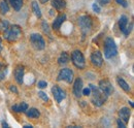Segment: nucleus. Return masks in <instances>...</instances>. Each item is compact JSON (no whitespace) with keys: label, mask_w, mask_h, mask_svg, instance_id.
Returning <instances> with one entry per match:
<instances>
[{"label":"nucleus","mask_w":134,"mask_h":128,"mask_svg":"<svg viewBox=\"0 0 134 128\" xmlns=\"http://www.w3.org/2000/svg\"><path fill=\"white\" fill-rule=\"evenodd\" d=\"M90 87V89H91V91H92V96H91V101H92V103L94 104V105H96V106H102L103 104H104V102L106 101V97L107 96L105 95L102 91H101L100 89L98 88V87H96V86H94V85H89Z\"/></svg>","instance_id":"f257e3e1"},{"label":"nucleus","mask_w":134,"mask_h":128,"mask_svg":"<svg viewBox=\"0 0 134 128\" xmlns=\"http://www.w3.org/2000/svg\"><path fill=\"white\" fill-rule=\"evenodd\" d=\"M4 33V38L9 42H15L22 36V30L19 25H12Z\"/></svg>","instance_id":"f03ea898"},{"label":"nucleus","mask_w":134,"mask_h":128,"mask_svg":"<svg viewBox=\"0 0 134 128\" xmlns=\"http://www.w3.org/2000/svg\"><path fill=\"white\" fill-rule=\"evenodd\" d=\"M117 45L111 37H107L104 40V56L106 59H110L117 55Z\"/></svg>","instance_id":"7ed1b4c3"},{"label":"nucleus","mask_w":134,"mask_h":128,"mask_svg":"<svg viewBox=\"0 0 134 128\" xmlns=\"http://www.w3.org/2000/svg\"><path fill=\"white\" fill-rule=\"evenodd\" d=\"M79 26L82 30V33H83V38L86 36V34L91 30L92 26H93V21H92V18L90 16H87V15H84V16H81L79 18Z\"/></svg>","instance_id":"20e7f679"},{"label":"nucleus","mask_w":134,"mask_h":128,"mask_svg":"<svg viewBox=\"0 0 134 128\" xmlns=\"http://www.w3.org/2000/svg\"><path fill=\"white\" fill-rule=\"evenodd\" d=\"M71 61L73 65L79 68V69H83L86 66V61H85V57L83 55V53L79 50H75L72 52L71 54Z\"/></svg>","instance_id":"39448f33"},{"label":"nucleus","mask_w":134,"mask_h":128,"mask_svg":"<svg viewBox=\"0 0 134 128\" xmlns=\"http://www.w3.org/2000/svg\"><path fill=\"white\" fill-rule=\"evenodd\" d=\"M30 42L32 47L37 51H41L46 48V41L43 37L38 33H33L30 35Z\"/></svg>","instance_id":"423d86ee"},{"label":"nucleus","mask_w":134,"mask_h":128,"mask_svg":"<svg viewBox=\"0 0 134 128\" xmlns=\"http://www.w3.org/2000/svg\"><path fill=\"white\" fill-rule=\"evenodd\" d=\"M58 81H65L68 84H71L73 80H74V74H73V71L69 68H63L59 71L58 73Z\"/></svg>","instance_id":"0eeeda50"},{"label":"nucleus","mask_w":134,"mask_h":128,"mask_svg":"<svg viewBox=\"0 0 134 128\" xmlns=\"http://www.w3.org/2000/svg\"><path fill=\"white\" fill-rule=\"evenodd\" d=\"M98 88L106 96H109L110 94H113V92H114V87H113L111 83L108 80H101L99 82V87Z\"/></svg>","instance_id":"6e6552de"},{"label":"nucleus","mask_w":134,"mask_h":128,"mask_svg":"<svg viewBox=\"0 0 134 128\" xmlns=\"http://www.w3.org/2000/svg\"><path fill=\"white\" fill-rule=\"evenodd\" d=\"M52 93H53V96L55 98V100L57 102H61L65 97H66V93L65 91H63L61 88H59L58 86H54L52 88Z\"/></svg>","instance_id":"1a4fd4ad"},{"label":"nucleus","mask_w":134,"mask_h":128,"mask_svg":"<svg viewBox=\"0 0 134 128\" xmlns=\"http://www.w3.org/2000/svg\"><path fill=\"white\" fill-rule=\"evenodd\" d=\"M83 80L81 78H76L74 83H73V89H72V92L75 97L80 98L82 96V91H83Z\"/></svg>","instance_id":"9d476101"},{"label":"nucleus","mask_w":134,"mask_h":128,"mask_svg":"<svg viewBox=\"0 0 134 128\" xmlns=\"http://www.w3.org/2000/svg\"><path fill=\"white\" fill-rule=\"evenodd\" d=\"M91 62L94 66L96 67H100L102 63H103V57L99 51H95L92 53L91 55Z\"/></svg>","instance_id":"9b49d317"},{"label":"nucleus","mask_w":134,"mask_h":128,"mask_svg":"<svg viewBox=\"0 0 134 128\" xmlns=\"http://www.w3.org/2000/svg\"><path fill=\"white\" fill-rule=\"evenodd\" d=\"M119 116H120V119L124 123H128L129 119H130V116H131V112H130V110L128 108H122L119 111Z\"/></svg>","instance_id":"f8f14e48"},{"label":"nucleus","mask_w":134,"mask_h":128,"mask_svg":"<svg viewBox=\"0 0 134 128\" xmlns=\"http://www.w3.org/2000/svg\"><path fill=\"white\" fill-rule=\"evenodd\" d=\"M15 79L17 81L18 84L23 83V78H24V67L22 65H19L15 69Z\"/></svg>","instance_id":"ddd939ff"},{"label":"nucleus","mask_w":134,"mask_h":128,"mask_svg":"<svg viewBox=\"0 0 134 128\" xmlns=\"http://www.w3.org/2000/svg\"><path fill=\"white\" fill-rule=\"evenodd\" d=\"M65 20H66V16L64 14L63 15H59V16L54 20V22H53V29L54 30H59L60 27H61V25L64 23Z\"/></svg>","instance_id":"4468645a"},{"label":"nucleus","mask_w":134,"mask_h":128,"mask_svg":"<svg viewBox=\"0 0 134 128\" xmlns=\"http://www.w3.org/2000/svg\"><path fill=\"white\" fill-rule=\"evenodd\" d=\"M52 6H53L55 9L61 10V9L65 8L66 2H65V0H52Z\"/></svg>","instance_id":"2eb2a0df"},{"label":"nucleus","mask_w":134,"mask_h":128,"mask_svg":"<svg viewBox=\"0 0 134 128\" xmlns=\"http://www.w3.org/2000/svg\"><path fill=\"white\" fill-rule=\"evenodd\" d=\"M69 59H70L69 54H68L67 52H63V53L60 55V57L58 58V64L61 65V66L66 65V64L69 62Z\"/></svg>","instance_id":"dca6fc26"},{"label":"nucleus","mask_w":134,"mask_h":128,"mask_svg":"<svg viewBox=\"0 0 134 128\" xmlns=\"http://www.w3.org/2000/svg\"><path fill=\"white\" fill-rule=\"evenodd\" d=\"M117 83H118V85H119L124 91H126V92H130V91H131V87L129 86V84L124 80V79H122V78H117Z\"/></svg>","instance_id":"f3484780"},{"label":"nucleus","mask_w":134,"mask_h":128,"mask_svg":"<svg viewBox=\"0 0 134 128\" xmlns=\"http://www.w3.org/2000/svg\"><path fill=\"white\" fill-rule=\"evenodd\" d=\"M8 1L16 12H19L23 6V0H8Z\"/></svg>","instance_id":"a211bd4d"},{"label":"nucleus","mask_w":134,"mask_h":128,"mask_svg":"<svg viewBox=\"0 0 134 128\" xmlns=\"http://www.w3.org/2000/svg\"><path fill=\"white\" fill-rule=\"evenodd\" d=\"M127 25H128V18L126 16H122L119 20V28H120V30L123 32Z\"/></svg>","instance_id":"6ab92c4d"},{"label":"nucleus","mask_w":134,"mask_h":128,"mask_svg":"<svg viewBox=\"0 0 134 128\" xmlns=\"http://www.w3.org/2000/svg\"><path fill=\"white\" fill-rule=\"evenodd\" d=\"M26 115H27V117H29V118H38L39 116H40V113L39 111L37 110V109H30V110H27L26 111Z\"/></svg>","instance_id":"aec40b11"},{"label":"nucleus","mask_w":134,"mask_h":128,"mask_svg":"<svg viewBox=\"0 0 134 128\" xmlns=\"http://www.w3.org/2000/svg\"><path fill=\"white\" fill-rule=\"evenodd\" d=\"M8 10H9V6H8L7 1L6 0H2L0 2V13L2 15H5V14L8 13Z\"/></svg>","instance_id":"412c9836"},{"label":"nucleus","mask_w":134,"mask_h":128,"mask_svg":"<svg viewBox=\"0 0 134 128\" xmlns=\"http://www.w3.org/2000/svg\"><path fill=\"white\" fill-rule=\"evenodd\" d=\"M32 10H33L34 15L37 17V18H41V10H40V7L38 6V3L36 1L32 2Z\"/></svg>","instance_id":"4be33fe9"},{"label":"nucleus","mask_w":134,"mask_h":128,"mask_svg":"<svg viewBox=\"0 0 134 128\" xmlns=\"http://www.w3.org/2000/svg\"><path fill=\"white\" fill-rule=\"evenodd\" d=\"M9 27V23L6 20H0V31L5 32L7 30V28Z\"/></svg>","instance_id":"5701e85b"},{"label":"nucleus","mask_w":134,"mask_h":128,"mask_svg":"<svg viewBox=\"0 0 134 128\" xmlns=\"http://www.w3.org/2000/svg\"><path fill=\"white\" fill-rule=\"evenodd\" d=\"M6 72H7V69H6V66L0 64V82L5 79V76H6Z\"/></svg>","instance_id":"b1692460"},{"label":"nucleus","mask_w":134,"mask_h":128,"mask_svg":"<svg viewBox=\"0 0 134 128\" xmlns=\"http://www.w3.org/2000/svg\"><path fill=\"white\" fill-rule=\"evenodd\" d=\"M132 28H133V23H130L129 26H126V28H125L124 31H123L124 35H125V36H129V34L132 31Z\"/></svg>","instance_id":"393cba45"},{"label":"nucleus","mask_w":134,"mask_h":128,"mask_svg":"<svg viewBox=\"0 0 134 128\" xmlns=\"http://www.w3.org/2000/svg\"><path fill=\"white\" fill-rule=\"evenodd\" d=\"M41 27H42V30H43L44 33H47V34H49V35H50V28H49V25H48V23H47L46 21H43V22H42Z\"/></svg>","instance_id":"a878e982"},{"label":"nucleus","mask_w":134,"mask_h":128,"mask_svg":"<svg viewBox=\"0 0 134 128\" xmlns=\"http://www.w3.org/2000/svg\"><path fill=\"white\" fill-rule=\"evenodd\" d=\"M19 106H20V111H21V113H25L27 110H28V104H27L26 102H22Z\"/></svg>","instance_id":"bb28decb"},{"label":"nucleus","mask_w":134,"mask_h":128,"mask_svg":"<svg viewBox=\"0 0 134 128\" xmlns=\"http://www.w3.org/2000/svg\"><path fill=\"white\" fill-rule=\"evenodd\" d=\"M38 96H39L43 101H49V97H48V95H47L44 92H42V91L38 92Z\"/></svg>","instance_id":"cd10ccee"},{"label":"nucleus","mask_w":134,"mask_h":128,"mask_svg":"<svg viewBox=\"0 0 134 128\" xmlns=\"http://www.w3.org/2000/svg\"><path fill=\"white\" fill-rule=\"evenodd\" d=\"M109 2H110V0H96V3H97L98 5H101V6L107 5Z\"/></svg>","instance_id":"c85d7f7f"},{"label":"nucleus","mask_w":134,"mask_h":128,"mask_svg":"<svg viewBox=\"0 0 134 128\" xmlns=\"http://www.w3.org/2000/svg\"><path fill=\"white\" fill-rule=\"evenodd\" d=\"M37 86H38V88L43 89V88H46V87L48 86V84H47V82H44V81H39V82L37 83Z\"/></svg>","instance_id":"c756f323"},{"label":"nucleus","mask_w":134,"mask_h":128,"mask_svg":"<svg viewBox=\"0 0 134 128\" xmlns=\"http://www.w3.org/2000/svg\"><path fill=\"white\" fill-rule=\"evenodd\" d=\"M82 95L85 96H89L91 95V89L90 88H83V91H82Z\"/></svg>","instance_id":"7c9ffc66"},{"label":"nucleus","mask_w":134,"mask_h":128,"mask_svg":"<svg viewBox=\"0 0 134 128\" xmlns=\"http://www.w3.org/2000/svg\"><path fill=\"white\" fill-rule=\"evenodd\" d=\"M116 2H117L118 4L122 5L123 7H128V3H127L126 0H116Z\"/></svg>","instance_id":"2f4dec72"},{"label":"nucleus","mask_w":134,"mask_h":128,"mask_svg":"<svg viewBox=\"0 0 134 128\" xmlns=\"http://www.w3.org/2000/svg\"><path fill=\"white\" fill-rule=\"evenodd\" d=\"M92 8H93V10H94L95 13H97V14H99V13H100V7H99V5H98L96 2H95V3H93Z\"/></svg>","instance_id":"473e14b6"},{"label":"nucleus","mask_w":134,"mask_h":128,"mask_svg":"<svg viewBox=\"0 0 134 128\" xmlns=\"http://www.w3.org/2000/svg\"><path fill=\"white\" fill-rule=\"evenodd\" d=\"M117 124H118V126L119 127H121V128H126V123H124L121 119H118L117 120Z\"/></svg>","instance_id":"72a5a7b5"},{"label":"nucleus","mask_w":134,"mask_h":128,"mask_svg":"<svg viewBox=\"0 0 134 128\" xmlns=\"http://www.w3.org/2000/svg\"><path fill=\"white\" fill-rule=\"evenodd\" d=\"M12 110H13L14 112H16V113H21V111H20V106H19L18 104H15V105H13Z\"/></svg>","instance_id":"f704fd0d"},{"label":"nucleus","mask_w":134,"mask_h":128,"mask_svg":"<svg viewBox=\"0 0 134 128\" xmlns=\"http://www.w3.org/2000/svg\"><path fill=\"white\" fill-rule=\"evenodd\" d=\"M9 90H10L12 92H14L15 94H18V89L15 87V86H13V85H12V86H9Z\"/></svg>","instance_id":"c9c22d12"},{"label":"nucleus","mask_w":134,"mask_h":128,"mask_svg":"<svg viewBox=\"0 0 134 128\" xmlns=\"http://www.w3.org/2000/svg\"><path fill=\"white\" fill-rule=\"evenodd\" d=\"M2 126H3L4 128H8V124L5 123V122H2Z\"/></svg>","instance_id":"e433bc0d"},{"label":"nucleus","mask_w":134,"mask_h":128,"mask_svg":"<svg viewBox=\"0 0 134 128\" xmlns=\"http://www.w3.org/2000/svg\"><path fill=\"white\" fill-rule=\"evenodd\" d=\"M48 1H49V0H39V2H40V3H42V4H44V3H47Z\"/></svg>","instance_id":"4c0bfd02"},{"label":"nucleus","mask_w":134,"mask_h":128,"mask_svg":"<svg viewBox=\"0 0 134 128\" xmlns=\"http://www.w3.org/2000/svg\"><path fill=\"white\" fill-rule=\"evenodd\" d=\"M24 128H33V126L32 125H25Z\"/></svg>","instance_id":"58836bf2"},{"label":"nucleus","mask_w":134,"mask_h":128,"mask_svg":"<svg viewBox=\"0 0 134 128\" xmlns=\"http://www.w3.org/2000/svg\"><path fill=\"white\" fill-rule=\"evenodd\" d=\"M1 50H2V41H1V38H0V53H1Z\"/></svg>","instance_id":"ea45409f"},{"label":"nucleus","mask_w":134,"mask_h":128,"mask_svg":"<svg viewBox=\"0 0 134 128\" xmlns=\"http://www.w3.org/2000/svg\"><path fill=\"white\" fill-rule=\"evenodd\" d=\"M129 102H130V105H131V106L133 108V106H134V105H133V102H132V101H129Z\"/></svg>","instance_id":"a19ab883"}]
</instances>
